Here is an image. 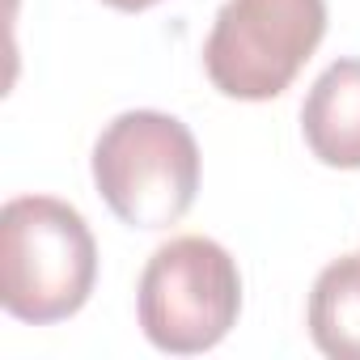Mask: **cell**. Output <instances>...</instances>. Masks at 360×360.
<instances>
[{
	"mask_svg": "<svg viewBox=\"0 0 360 360\" xmlns=\"http://www.w3.org/2000/svg\"><path fill=\"white\" fill-rule=\"evenodd\" d=\"M94 183L131 229H169L200 191V144L191 127L161 110H127L94 144Z\"/></svg>",
	"mask_w": 360,
	"mask_h": 360,
	"instance_id": "cell-2",
	"label": "cell"
},
{
	"mask_svg": "<svg viewBox=\"0 0 360 360\" xmlns=\"http://www.w3.org/2000/svg\"><path fill=\"white\" fill-rule=\"evenodd\" d=\"M98 280L85 217L51 195H18L0 212V301L22 322L72 318Z\"/></svg>",
	"mask_w": 360,
	"mask_h": 360,
	"instance_id": "cell-1",
	"label": "cell"
},
{
	"mask_svg": "<svg viewBox=\"0 0 360 360\" xmlns=\"http://www.w3.org/2000/svg\"><path fill=\"white\" fill-rule=\"evenodd\" d=\"M309 153L335 169H360V60H335L301 106Z\"/></svg>",
	"mask_w": 360,
	"mask_h": 360,
	"instance_id": "cell-5",
	"label": "cell"
},
{
	"mask_svg": "<svg viewBox=\"0 0 360 360\" xmlns=\"http://www.w3.org/2000/svg\"><path fill=\"white\" fill-rule=\"evenodd\" d=\"M326 34V0H225L204 68L225 98L267 102L292 85Z\"/></svg>",
	"mask_w": 360,
	"mask_h": 360,
	"instance_id": "cell-4",
	"label": "cell"
},
{
	"mask_svg": "<svg viewBox=\"0 0 360 360\" xmlns=\"http://www.w3.org/2000/svg\"><path fill=\"white\" fill-rule=\"evenodd\" d=\"M242 309V276L233 255L212 238H169L140 276L136 314L153 347L195 356L217 347Z\"/></svg>",
	"mask_w": 360,
	"mask_h": 360,
	"instance_id": "cell-3",
	"label": "cell"
},
{
	"mask_svg": "<svg viewBox=\"0 0 360 360\" xmlns=\"http://www.w3.org/2000/svg\"><path fill=\"white\" fill-rule=\"evenodd\" d=\"M309 339L335 360H360V255H343L314 280Z\"/></svg>",
	"mask_w": 360,
	"mask_h": 360,
	"instance_id": "cell-6",
	"label": "cell"
},
{
	"mask_svg": "<svg viewBox=\"0 0 360 360\" xmlns=\"http://www.w3.org/2000/svg\"><path fill=\"white\" fill-rule=\"evenodd\" d=\"M110 9H123V13H140V9H148V5H157V0H106Z\"/></svg>",
	"mask_w": 360,
	"mask_h": 360,
	"instance_id": "cell-7",
	"label": "cell"
}]
</instances>
